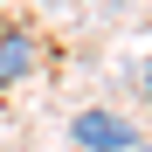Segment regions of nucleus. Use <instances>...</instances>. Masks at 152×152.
I'll return each instance as SVG.
<instances>
[{
	"label": "nucleus",
	"instance_id": "obj_1",
	"mask_svg": "<svg viewBox=\"0 0 152 152\" xmlns=\"http://www.w3.org/2000/svg\"><path fill=\"white\" fill-rule=\"evenodd\" d=\"M69 145L76 152H132L138 145V124L124 111H111V104H90V111L69 118Z\"/></svg>",
	"mask_w": 152,
	"mask_h": 152
},
{
	"label": "nucleus",
	"instance_id": "obj_2",
	"mask_svg": "<svg viewBox=\"0 0 152 152\" xmlns=\"http://www.w3.org/2000/svg\"><path fill=\"white\" fill-rule=\"evenodd\" d=\"M42 69V35L28 21H0V90H21Z\"/></svg>",
	"mask_w": 152,
	"mask_h": 152
},
{
	"label": "nucleus",
	"instance_id": "obj_3",
	"mask_svg": "<svg viewBox=\"0 0 152 152\" xmlns=\"http://www.w3.org/2000/svg\"><path fill=\"white\" fill-rule=\"evenodd\" d=\"M138 90H145V104H152V56H145V69H138Z\"/></svg>",
	"mask_w": 152,
	"mask_h": 152
},
{
	"label": "nucleus",
	"instance_id": "obj_4",
	"mask_svg": "<svg viewBox=\"0 0 152 152\" xmlns=\"http://www.w3.org/2000/svg\"><path fill=\"white\" fill-rule=\"evenodd\" d=\"M132 152H152V138H138V145H132Z\"/></svg>",
	"mask_w": 152,
	"mask_h": 152
}]
</instances>
